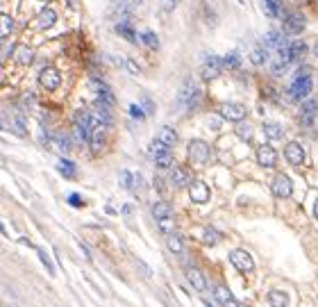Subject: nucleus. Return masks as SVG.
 I'll return each mask as SVG.
<instances>
[{
  "instance_id": "obj_16",
  "label": "nucleus",
  "mask_w": 318,
  "mask_h": 307,
  "mask_svg": "<svg viewBox=\"0 0 318 307\" xmlns=\"http://www.w3.org/2000/svg\"><path fill=\"white\" fill-rule=\"evenodd\" d=\"M37 23H39V27H41V30H50V27L57 23V14H55V9H50V7L41 9V11H39Z\"/></svg>"
},
{
  "instance_id": "obj_32",
  "label": "nucleus",
  "mask_w": 318,
  "mask_h": 307,
  "mask_svg": "<svg viewBox=\"0 0 318 307\" xmlns=\"http://www.w3.org/2000/svg\"><path fill=\"white\" fill-rule=\"evenodd\" d=\"M155 166L157 168H171L173 166V155L171 153H162V155H157L155 157Z\"/></svg>"
},
{
  "instance_id": "obj_1",
  "label": "nucleus",
  "mask_w": 318,
  "mask_h": 307,
  "mask_svg": "<svg viewBox=\"0 0 318 307\" xmlns=\"http://www.w3.org/2000/svg\"><path fill=\"white\" fill-rule=\"evenodd\" d=\"M198 98H200L198 84L193 82V77H187V80L182 82V86H180L178 98H175L178 107L180 109H195V105H198Z\"/></svg>"
},
{
  "instance_id": "obj_37",
  "label": "nucleus",
  "mask_w": 318,
  "mask_h": 307,
  "mask_svg": "<svg viewBox=\"0 0 318 307\" xmlns=\"http://www.w3.org/2000/svg\"><path fill=\"white\" fill-rule=\"evenodd\" d=\"M141 39H143V41H146L150 48H157V46H159V39H157V34L152 32V30H146V32L141 34Z\"/></svg>"
},
{
  "instance_id": "obj_8",
  "label": "nucleus",
  "mask_w": 318,
  "mask_h": 307,
  "mask_svg": "<svg viewBox=\"0 0 318 307\" xmlns=\"http://www.w3.org/2000/svg\"><path fill=\"white\" fill-rule=\"evenodd\" d=\"M257 162L261 164L264 168H273L277 164V153L273 146L264 144V146H259L257 148Z\"/></svg>"
},
{
  "instance_id": "obj_7",
  "label": "nucleus",
  "mask_w": 318,
  "mask_h": 307,
  "mask_svg": "<svg viewBox=\"0 0 318 307\" xmlns=\"http://www.w3.org/2000/svg\"><path fill=\"white\" fill-rule=\"evenodd\" d=\"M189 196H191V200L193 203H207V200L211 198V191H209V187H207L202 180H193V182L189 184Z\"/></svg>"
},
{
  "instance_id": "obj_6",
  "label": "nucleus",
  "mask_w": 318,
  "mask_h": 307,
  "mask_svg": "<svg viewBox=\"0 0 318 307\" xmlns=\"http://www.w3.org/2000/svg\"><path fill=\"white\" fill-rule=\"evenodd\" d=\"M230 264L239 271V273H250L254 269V262L246 250H232L230 253Z\"/></svg>"
},
{
  "instance_id": "obj_29",
  "label": "nucleus",
  "mask_w": 318,
  "mask_h": 307,
  "mask_svg": "<svg viewBox=\"0 0 318 307\" xmlns=\"http://www.w3.org/2000/svg\"><path fill=\"white\" fill-rule=\"evenodd\" d=\"M116 32H119L121 34V37H123V39H127V41L129 43H136V37H134V30H132V27H129L127 25V23H119V25H116Z\"/></svg>"
},
{
  "instance_id": "obj_44",
  "label": "nucleus",
  "mask_w": 318,
  "mask_h": 307,
  "mask_svg": "<svg viewBox=\"0 0 318 307\" xmlns=\"http://www.w3.org/2000/svg\"><path fill=\"white\" fill-rule=\"evenodd\" d=\"M314 216H316V221H318V198H316V205H314Z\"/></svg>"
},
{
  "instance_id": "obj_10",
  "label": "nucleus",
  "mask_w": 318,
  "mask_h": 307,
  "mask_svg": "<svg viewBox=\"0 0 318 307\" xmlns=\"http://www.w3.org/2000/svg\"><path fill=\"white\" fill-rule=\"evenodd\" d=\"M221 116L227 121H243L246 119V107L239 102H225L221 107Z\"/></svg>"
},
{
  "instance_id": "obj_24",
  "label": "nucleus",
  "mask_w": 318,
  "mask_h": 307,
  "mask_svg": "<svg viewBox=\"0 0 318 307\" xmlns=\"http://www.w3.org/2000/svg\"><path fill=\"white\" fill-rule=\"evenodd\" d=\"M11 32H14V21H11V16H7V14H0V41H2V39H7Z\"/></svg>"
},
{
  "instance_id": "obj_38",
  "label": "nucleus",
  "mask_w": 318,
  "mask_h": 307,
  "mask_svg": "<svg viewBox=\"0 0 318 307\" xmlns=\"http://www.w3.org/2000/svg\"><path fill=\"white\" fill-rule=\"evenodd\" d=\"M237 135L241 137L243 141H248V139H253V128H250V125H239V128H237Z\"/></svg>"
},
{
  "instance_id": "obj_13",
  "label": "nucleus",
  "mask_w": 318,
  "mask_h": 307,
  "mask_svg": "<svg viewBox=\"0 0 318 307\" xmlns=\"http://www.w3.org/2000/svg\"><path fill=\"white\" fill-rule=\"evenodd\" d=\"M214 298H216V303H218V305L237 307V298L232 296V291L227 289V287H223V285H218V287L214 289Z\"/></svg>"
},
{
  "instance_id": "obj_27",
  "label": "nucleus",
  "mask_w": 318,
  "mask_h": 307,
  "mask_svg": "<svg viewBox=\"0 0 318 307\" xmlns=\"http://www.w3.org/2000/svg\"><path fill=\"white\" fill-rule=\"evenodd\" d=\"M268 301H270L273 307H286L289 305V296H286L284 291H277V289H273L268 294Z\"/></svg>"
},
{
  "instance_id": "obj_19",
  "label": "nucleus",
  "mask_w": 318,
  "mask_h": 307,
  "mask_svg": "<svg viewBox=\"0 0 318 307\" xmlns=\"http://www.w3.org/2000/svg\"><path fill=\"white\" fill-rule=\"evenodd\" d=\"M157 139L164 141V144L171 148V146L178 144V132L173 128H168V125H164V128H159V132H157Z\"/></svg>"
},
{
  "instance_id": "obj_17",
  "label": "nucleus",
  "mask_w": 318,
  "mask_h": 307,
  "mask_svg": "<svg viewBox=\"0 0 318 307\" xmlns=\"http://www.w3.org/2000/svg\"><path fill=\"white\" fill-rule=\"evenodd\" d=\"M152 216H155V221H164V219L173 216L171 205H168L166 200H159V203H155V205H152Z\"/></svg>"
},
{
  "instance_id": "obj_22",
  "label": "nucleus",
  "mask_w": 318,
  "mask_h": 307,
  "mask_svg": "<svg viewBox=\"0 0 318 307\" xmlns=\"http://www.w3.org/2000/svg\"><path fill=\"white\" fill-rule=\"evenodd\" d=\"M57 171H60L64 178H68V180L75 178V164L70 162V159H66V157H62L60 162H57Z\"/></svg>"
},
{
  "instance_id": "obj_39",
  "label": "nucleus",
  "mask_w": 318,
  "mask_h": 307,
  "mask_svg": "<svg viewBox=\"0 0 318 307\" xmlns=\"http://www.w3.org/2000/svg\"><path fill=\"white\" fill-rule=\"evenodd\" d=\"M239 62H241V60H239V55H237V53H230V55L225 57V60H223V64L230 66V69H237Z\"/></svg>"
},
{
  "instance_id": "obj_5",
  "label": "nucleus",
  "mask_w": 318,
  "mask_h": 307,
  "mask_svg": "<svg viewBox=\"0 0 318 307\" xmlns=\"http://www.w3.org/2000/svg\"><path fill=\"white\" fill-rule=\"evenodd\" d=\"M39 84H41L43 89H48V91L60 89V84H62L60 71L53 69V66H46V69H41V73H39Z\"/></svg>"
},
{
  "instance_id": "obj_20",
  "label": "nucleus",
  "mask_w": 318,
  "mask_h": 307,
  "mask_svg": "<svg viewBox=\"0 0 318 307\" xmlns=\"http://www.w3.org/2000/svg\"><path fill=\"white\" fill-rule=\"evenodd\" d=\"M261 7H264L266 16L280 18V14H282V0H261Z\"/></svg>"
},
{
  "instance_id": "obj_15",
  "label": "nucleus",
  "mask_w": 318,
  "mask_h": 307,
  "mask_svg": "<svg viewBox=\"0 0 318 307\" xmlns=\"http://www.w3.org/2000/svg\"><path fill=\"white\" fill-rule=\"evenodd\" d=\"M187 280H189L191 285H193V289L200 291V294H202V291H207V280H205V275L200 273L198 269H193V266H191V269L187 271Z\"/></svg>"
},
{
  "instance_id": "obj_18",
  "label": "nucleus",
  "mask_w": 318,
  "mask_h": 307,
  "mask_svg": "<svg viewBox=\"0 0 318 307\" xmlns=\"http://www.w3.org/2000/svg\"><path fill=\"white\" fill-rule=\"evenodd\" d=\"M316 114H318V102L316 100H307L305 105H302V123L312 125Z\"/></svg>"
},
{
  "instance_id": "obj_23",
  "label": "nucleus",
  "mask_w": 318,
  "mask_h": 307,
  "mask_svg": "<svg viewBox=\"0 0 318 307\" xmlns=\"http://www.w3.org/2000/svg\"><path fill=\"white\" fill-rule=\"evenodd\" d=\"M166 246H168V250H171V253H175V255H180L184 250L182 239H180V234H175V232H168V234H166Z\"/></svg>"
},
{
  "instance_id": "obj_30",
  "label": "nucleus",
  "mask_w": 318,
  "mask_h": 307,
  "mask_svg": "<svg viewBox=\"0 0 318 307\" xmlns=\"http://www.w3.org/2000/svg\"><path fill=\"white\" fill-rule=\"evenodd\" d=\"M50 144H55V146H50L53 151H57V153H62V155H66L68 153V139H64V137H53L50 139Z\"/></svg>"
},
{
  "instance_id": "obj_35",
  "label": "nucleus",
  "mask_w": 318,
  "mask_h": 307,
  "mask_svg": "<svg viewBox=\"0 0 318 307\" xmlns=\"http://www.w3.org/2000/svg\"><path fill=\"white\" fill-rule=\"evenodd\" d=\"M89 86H91V91L96 93V96H103V93H107V91H109V86L105 84V82L96 80V77H91V80H89Z\"/></svg>"
},
{
  "instance_id": "obj_3",
  "label": "nucleus",
  "mask_w": 318,
  "mask_h": 307,
  "mask_svg": "<svg viewBox=\"0 0 318 307\" xmlns=\"http://www.w3.org/2000/svg\"><path fill=\"white\" fill-rule=\"evenodd\" d=\"M312 86H314V82L309 76H298L296 80H293L289 93H291L293 100H302V98H307L309 93H312Z\"/></svg>"
},
{
  "instance_id": "obj_9",
  "label": "nucleus",
  "mask_w": 318,
  "mask_h": 307,
  "mask_svg": "<svg viewBox=\"0 0 318 307\" xmlns=\"http://www.w3.org/2000/svg\"><path fill=\"white\" fill-rule=\"evenodd\" d=\"M291 191H293V182L289 175L282 173V175H277V178L273 180V194H275L277 198H289Z\"/></svg>"
},
{
  "instance_id": "obj_28",
  "label": "nucleus",
  "mask_w": 318,
  "mask_h": 307,
  "mask_svg": "<svg viewBox=\"0 0 318 307\" xmlns=\"http://www.w3.org/2000/svg\"><path fill=\"white\" fill-rule=\"evenodd\" d=\"M202 241H205L207 246H216V243L221 241V234H218L216 228H205V230H202Z\"/></svg>"
},
{
  "instance_id": "obj_25",
  "label": "nucleus",
  "mask_w": 318,
  "mask_h": 307,
  "mask_svg": "<svg viewBox=\"0 0 318 307\" xmlns=\"http://www.w3.org/2000/svg\"><path fill=\"white\" fill-rule=\"evenodd\" d=\"M34 55L30 46H16V62L18 64H32Z\"/></svg>"
},
{
  "instance_id": "obj_2",
  "label": "nucleus",
  "mask_w": 318,
  "mask_h": 307,
  "mask_svg": "<svg viewBox=\"0 0 318 307\" xmlns=\"http://www.w3.org/2000/svg\"><path fill=\"white\" fill-rule=\"evenodd\" d=\"M187 155H189V159L191 162H195V164H207L209 162L211 151H209V146H207L202 139H193L189 144V148H187Z\"/></svg>"
},
{
  "instance_id": "obj_21",
  "label": "nucleus",
  "mask_w": 318,
  "mask_h": 307,
  "mask_svg": "<svg viewBox=\"0 0 318 307\" xmlns=\"http://www.w3.org/2000/svg\"><path fill=\"white\" fill-rule=\"evenodd\" d=\"M305 53H307V46L302 41L289 43V62H300L302 57H305Z\"/></svg>"
},
{
  "instance_id": "obj_40",
  "label": "nucleus",
  "mask_w": 318,
  "mask_h": 307,
  "mask_svg": "<svg viewBox=\"0 0 318 307\" xmlns=\"http://www.w3.org/2000/svg\"><path fill=\"white\" fill-rule=\"evenodd\" d=\"M127 109H129V114H132L134 119H139V121H141V119H146V114H143V109H141L139 105H129Z\"/></svg>"
},
{
  "instance_id": "obj_11",
  "label": "nucleus",
  "mask_w": 318,
  "mask_h": 307,
  "mask_svg": "<svg viewBox=\"0 0 318 307\" xmlns=\"http://www.w3.org/2000/svg\"><path fill=\"white\" fill-rule=\"evenodd\" d=\"M284 157H286V162L289 164L300 166V164L305 162V151H302V146L298 144V141H291V144L284 148Z\"/></svg>"
},
{
  "instance_id": "obj_47",
  "label": "nucleus",
  "mask_w": 318,
  "mask_h": 307,
  "mask_svg": "<svg viewBox=\"0 0 318 307\" xmlns=\"http://www.w3.org/2000/svg\"><path fill=\"white\" fill-rule=\"evenodd\" d=\"M0 130H2V125H0Z\"/></svg>"
},
{
  "instance_id": "obj_33",
  "label": "nucleus",
  "mask_w": 318,
  "mask_h": 307,
  "mask_svg": "<svg viewBox=\"0 0 318 307\" xmlns=\"http://www.w3.org/2000/svg\"><path fill=\"white\" fill-rule=\"evenodd\" d=\"M268 48H254L253 53H250V62L253 64H264L266 60H268V53H266Z\"/></svg>"
},
{
  "instance_id": "obj_4",
  "label": "nucleus",
  "mask_w": 318,
  "mask_h": 307,
  "mask_svg": "<svg viewBox=\"0 0 318 307\" xmlns=\"http://www.w3.org/2000/svg\"><path fill=\"white\" fill-rule=\"evenodd\" d=\"M223 60L218 55H205V62H202V77L205 80H214V77L221 76L223 71Z\"/></svg>"
},
{
  "instance_id": "obj_12",
  "label": "nucleus",
  "mask_w": 318,
  "mask_h": 307,
  "mask_svg": "<svg viewBox=\"0 0 318 307\" xmlns=\"http://www.w3.org/2000/svg\"><path fill=\"white\" fill-rule=\"evenodd\" d=\"M193 182V178H191V173L187 171V168L178 166V168H173V175H171V184L175 189H184V187H189V184Z\"/></svg>"
},
{
  "instance_id": "obj_43",
  "label": "nucleus",
  "mask_w": 318,
  "mask_h": 307,
  "mask_svg": "<svg viewBox=\"0 0 318 307\" xmlns=\"http://www.w3.org/2000/svg\"><path fill=\"white\" fill-rule=\"evenodd\" d=\"M127 66H129V69H132V73H134V76H136V73H139V66H136L134 62H127Z\"/></svg>"
},
{
  "instance_id": "obj_14",
  "label": "nucleus",
  "mask_w": 318,
  "mask_h": 307,
  "mask_svg": "<svg viewBox=\"0 0 318 307\" xmlns=\"http://www.w3.org/2000/svg\"><path fill=\"white\" fill-rule=\"evenodd\" d=\"M305 25H307V21H305L302 14H291V16L284 21V30L289 34H300L302 30H305Z\"/></svg>"
},
{
  "instance_id": "obj_42",
  "label": "nucleus",
  "mask_w": 318,
  "mask_h": 307,
  "mask_svg": "<svg viewBox=\"0 0 318 307\" xmlns=\"http://www.w3.org/2000/svg\"><path fill=\"white\" fill-rule=\"evenodd\" d=\"M284 71H286V62L284 60L277 62V64H273V73H275V76H282Z\"/></svg>"
},
{
  "instance_id": "obj_36",
  "label": "nucleus",
  "mask_w": 318,
  "mask_h": 307,
  "mask_svg": "<svg viewBox=\"0 0 318 307\" xmlns=\"http://www.w3.org/2000/svg\"><path fill=\"white\" fill-rule=\"evenodd\" d=\"M34 250H37L39 259H41V264L46 266V269H48V273H50V275H53V273H55V266H53V262H50V257L46 255V250H41V248H34Z\"/></svg>"
},
{
  "instance_id": "obj_31",
  "label": "nucleus",
  "mask_w": 318,
  "mask_h": 307,
  "mask_svg": "<svg viewBox=\"0 0 318 307\" xmlns=\"http://www.w3.org/2000/svg\"><path fill=\"white\" fill-rule=\"evenodd\" d=\"M134 180H136L134 173H129V171H121V175H119V184H121L123 189H132V187H134Z\"/></svg>"
},
{
  "instance_id": "obj_46",
  "label": "nucleus",
  "mask_w": 318,
  "mask_h": 307,
  "mask_svg": "<svg viewBox=\"0 0 318 307\" xmlns=\"http://www.w3.org/2000/svg\"><path fill=\"white\" fill-rule=\"evenodd\" d=\"M0 232H5V226H2V223H0Z\"/></svg>"
},
{
  "instance_id": "obj_26",
  "label": "nucleus",
  "mask_w": 318,
  "mask_h": 307,
  "mask_svg": "<svg viewBox=\"0 0 318 307\" xmlns=\"http://www.w3.org/2000/svg\"><path fill=\"white\" fill-rule=\"evenodd\" d=\"M264 135L268 137V139H280V137L284 135V128H282L280 123L268 121V123H264Z\"/></svg>"
},
{
  "instance_id": "obj_45",
  "label": "nucleus",
  "mask_w": 318,
  "mask_h": 307,
  "mask_svg": "<svg viewBox=\"0 0 318 307\" xmlns=\"http://www.w3.org/2000/svg\"><path fill=\"white\" fill-rule=\"evenodd\" d=\"M314 55H316V57H318V43H316V46H314Z\"/></svg>"
},
{
  "instance_id": "obj_41",
  "label": "nucleus",
  "mask_w": 318,
  "mask_h": 307,
  "mask_svg": "<svg viewBox=\"0 0 318 307\" xmlns=\"http://www.w3.org/2000/svg\"><path fill=\"white\" fill-rule=\"evenodd\" d=\"M68 203L73 205V207H82V205H84V200H82L80 194H70L68 196Z\"/></svg>"
},
{
  "instance_id": "obj_34",
  "label": "nucleus",
  "mask_w": 318,
  "mask_h": 307,
  "mask_svg": "<svg viewBox=\"0 0 318 307\" xmlns=\"http://www.w3.org/2000/svg\"><path fill=\"white\" fill-rule=\"evenodd\" d=\"M168 151V146L164 144V141H159V139H155L150 146H148V153H150L152 157H157V155H162V153H166Z\"/></svg>"
}]
</instances>
